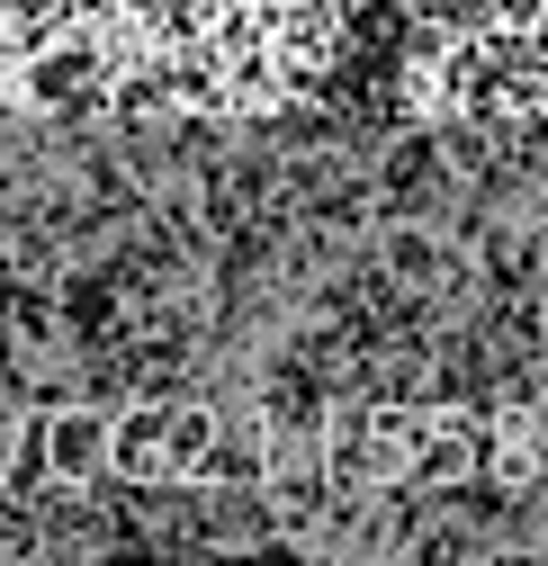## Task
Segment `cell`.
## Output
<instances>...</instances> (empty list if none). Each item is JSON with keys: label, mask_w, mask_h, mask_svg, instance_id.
<instances>
[{"label": "cell", "mask_w": 548, "mask_h": 566, "mask_svg": "<svg viewBox=\"0 0 548 566\" xmlns=\"http://www.w3.org/2000/svg\"><path fill=\"white\" fill-rule=\"evenodd\" d=\"M387 261H396L404 279H432V243H423V234H387Z\"/></svg>", "instance_id": "4"}, {"label": "cell", "mask_w": 548, "mask_h": 566, "mask_svg": "<svg viewBox=\"0 0 548 566\" xmlns=\"http://www.w3.org/2000/svg\"><path fill=\"white\" fill-rule=\"evenodd\" d=\"M99 476H126V485H162V476H171L162 405H135L126 422H108V468H99Z\"/></svg>", "instance_id": "2"}, {"label": "cell", "mask_w": 548, "mask_h": 566, "mask_svg": "<svg viewBox=\"0 0 548 566\" xmlns=\"http://www.w3.org/2000/svg\"><path fill=\"white\" fill-rule=\"evenodd\" d=\"M162 450H171V476H198L217 459V413L208 405H162Z\"/></svg>", "instance_id": "3"}, {"label": "cell", "mask_w": 548, "mask_h": 566, "mask_svg": "<svg viewBox=\"0 0 548 566\" xmlns=\"http://www.w3.org/2000/svg\"><path fill=\"white\" fill-rule=\"evenodd\" d=\"M36 459H45V476H63V485H91V476L108 468V422H99V405H54V413L36 422Z\"/></svg>", "instance_id": "1"}]
</instances>
